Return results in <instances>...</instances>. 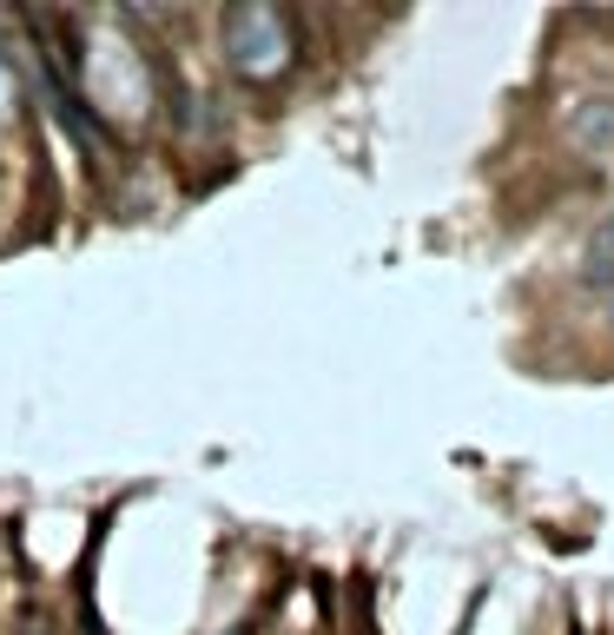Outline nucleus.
<instances>
[{
  "instance_id": "obj_1",
  "label": "nucleus",
  "mask_w": 614,
  "mask_h": 635,
  "mask_svg": "<svg viewBox=\"0 0 614 635\" xmlns=\"http://www.w3.org/2000/svg\"><path fill=\"white\" fill-rule=\"evenodd\" d=\"M218 47H225V66L238 79H278L291 66V53H298L291 21L278 8H258V0H251V8H231L218 21Z\"/></svg>"
},
{
  "instance_id": "obj_2",
  "label": "nucleus",
  "mask_w": 614,
  "mask_h": 635,
  "mask_svg": "<svg viewBox=\"0 0 614 635\" xmlns=\"http://www.w3.org/2000/svg\"><path fill=\"white\" fill-rule=\"evenodd\" d=\"M562 133L581 159H607L614 152V94H581L562 107Z\"/></svg>"
},
{
  "instance_id": "obj_3",
  "label": "nucleus",
  "mask_w": 614,
  "mask_h": 635,
  "mask_svg": "<svg viewBox=\"0 0 614 635\" xmlns=\"http://www.w3.org/2000/svg\"><path fill=\"white\" fill-rule=\"evenodd\" d=\"M581 272H588V285H594V291H607V285H614V219H601V225H594L588 252H581Z\"/></svg>"
},
{
  "instance_id": "obj_4",
  "label": "nucleus",
  "mask_w": 614,
  "mask_h": 635,
  "mask_svg": "<svg viewBox=\"0 0 614 635\" xmlns=\"http://www.w3.org/2000/svg\"><path fill=\"white\" fill-rule=\"evenodd\" d=\"M8 113H14V66L0 60V120H8Z\"/></svg>"
}]
</instances>
